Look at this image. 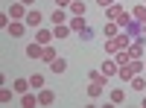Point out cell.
Masks as SVG:
<instances>
[{
    "instance_id": "6da1fadb",
    "label": "cell",
    "mask_w": 146,
    "mask_h": 108,
    "mask_svg": "<svg viewBox=\"0 0 146 108\" xmlns=\"http://www.w3.org/2000/svg\"><path fill=\"white\" fill-rule=\"evenodd\" d=\"M129 44H131V35H129V32H120V35H114V38H105V47H102V50H105L108 56H114L117 50H129Z\"/></svg>"
},
{
    "instance_id": "7a4b0ae2",
    "label": "cell",
    "mask_w": 146,
    "mask_h": 108,
    "mask_svg": "<svg viewBox=\"0 0 146 108\" xmlns=\"http://www.w3.org/2000/svg\"><path fill=\"white\" fill-rule=\"evenodd\" d=\"M67 27H70L73 32H76L82 41H91V38H94V29L88 27V23H85V15H73V18L67 21Z\"/></svg>"
},
{
    "instance_id": "3957f363",
    "label": "cell",
    "mask_w": 146,
    "mask_h": 108,
    "mask_svg": "<svg viewBox=\"0 0 146 108\" xmlns=\"http://www.w3.org/2000/svg\"><path fill=\"white\" fill-rule=\"evenodd\" d=\"M140 70H143V58H131L129 64H123V67L117 70V76L123 79V82H131V79H135V76L140 73Z\"/></svg>"
},
{
    "instance_id": "277c9868",
    "label": "cell",
    "mask_w": 146,
    "mask_h": 108,
    "mask_svg": "<svg viewBox=\"0 0 146 108\" xmlns=\"http://www.w3.org/2000/svg\"><path fill=\"white\" fill-rule=\"evenodd\" d=\"M41 21H44V15H41L38 9H29V12H27V18H23V23H27V27H32V29H38V27H41Z\"/></svg>"
},
{
    "instance_id": "5b68a950",
    "label": "cell",
    "mask_w": 146,
    "mask_h": 108,
    "mask_svg": "<svg viewBox=\"0 0 146 108\" xmlns=\"http://www.w3.org/2000/svg\"><path fill=\"white\" fill-rule=\"evenodd\" d=\"M9 18H12V21H23V18H27V6H23L21 0H18V3H12V6H9Z\"/></svg>"
},
{
    "instance_id": "8992f818",
    "label": "cell",
    "mask_w": 146,
    "mask_h": 108,
    "mask_svg": "<svg viewBox=\"0 0 146 108\" xmlns=\"http://www.w3.org/2000/svg\"><path fill=\"white\" fill-rule=\"evenodd\" d=\"M53 38H56L53 29H44V27L35 29V41H38V44H53Z\"/></svg>"
},
{
    "instance_id": "52a82bcc",
    "label": "cell",
    "mask_w": 146,
    "mask_h": 108,
    "mask_svg": "<svg viewBox=\"0 0 146 108\" xmlns=\"http://www.w3.org/2000/svg\"><path fill=\"white\" fill-rule=\"evenodd\" d=\"M123 32H129L131 38H137V35H143V23H140V21H135V18H131V21L126 23V27H123Z\"/></svg>"
},
{
    "instance_id": "ba28073f",
    "label": "cell",
    "mask_w": 146,
    "mask_h": 108,
    "mask_svg": "<svg viewBox=\"0 0 146 108\" xmlns=\"http://www.w3.org/2000/svg\"><path fill=\"white\" fill-rule=\"evenodd\" d=\"M100 70H102V73H105L108 79H111V76H117V70H120V64L114 62V58H105V62L100 64Z\"/></svg>"
},
{
    "instance_id": "9c48e42d",
    "label": "cell",
    "mask_w": 146,
    "mask_h": 108,
    "mask_svg": "<svg viewBox=\"0 0 146 108\" xmlns=\"http://www.w3.org/2000/svg\"><path fill=\"white\" fill-rule=\"evenodd\" d=\"M23 32H27V23L23 21H12L9 23V35L12 38H23Z\"/></svg>"
},
{
    "instance_id": "30bf717a",
    "label": "cell",
    "mask_w": 146,
    "mask_h": 108,
    "mask_svg": "<svg viewBox=\"0 0 146 108\" xmlns=\"http://www.w3.org/2000/svg\"><path fill=\"white\" fill-rule=\"evenodd\" d=\"M123 12H126V9H123V3H111V6L105 9V18H108V21H117Z\"/></svg>"
},
{
    "instance_id": "8fae6325",
    "label": "cell",
    "mask_w": 146,
    "mask_h": 108,
    "mask_svg": "<svg viewBox=\"0 0 146 108\" xmlns=\"http://www.w3.org/2000/svg\"><path fill=\"white\" fill-rule=\"evenodd\" d=\"M105 82H108V79H105ZM105 82H88V97H91V99H96V97L105 91Z\"/></svg>"
},
{
    "instance_id": "7c38bea8",
    "label": "cell",
    "mask_w": 146,
    "mask_h": 108,
    "mask_svg": "<svg viewBox=\"0 0 146 108\" xmlns=\"http://www.w3.org/2000/svg\"><path fill=\"white\" fill-rule=\"evenodd\" d=\"M102 35H105V38H114V35H120V23H117V21H108L105 27H102Z\"/></svg>"
},
{
    "instance_id": "4fadbf2b",
    "label": "cell",
    "mask_w": 146,
    "mask_h": 108,
    "mask_svg": "<svg viewBox=\"0 0 146 108\" xmlns=\"http://www.w3.org/2000/svg\"><path fill=\"white\" fill-rule=\"evenodd\" d=\"M38 102H41V105H53V102H56V93H53L50 88H41V93H38Z\"/></svg>"
},
{
    "instance_id": "5bb4252c",
    "label": "cell",
    "mask_w": 146,
    "mask_h": 108,
    "mask_svg": "<svg viewBox=\"0 0 146 108\" xmlns=\"http://www.w3.org/2000/svg\"><path fill=\"white\" fill-rule=\"evenodd\" d=\"M70 32H73V29L67 27V23H56V27H53V35H56V38H58V41H62V38H67V35H70Z\"/></svg>"
},
{
    "instance_id": "9a60e30c",
    "label": "cell",
    "mask_w": 146,
    "mask_h": 108,
    "mask_svg": "<svg viewBox=\"0 0 146 108\" xmlns=\"http://www.w3.org/2000/svg\"><path fill=\"white\" fill-rule=\"evenodd\" d=\"M41 53H44V44H38V41L27 47V58H41Z\"/></svg>"
},
{
    "instance_id": "2e32d148",
    "label": "cell",
    "mask_w": 146,
    "mask_h": 108,
    "mask_svg": "<svg viewBox=\"0 0 146 108\" xmlns=\"http://www.w3.org/2000/svg\"><path fill=\"white\" fill-rule=\"evenodd\" d=\"M56 58H58V53H56V47H47V44H44V53H41V62H47V64H50V62H56Z\"/></svg>"
},
{
    "instance_id": "e0dca14e",
    "label": "cell",
    "mask_w": 146,
    "mask_h": 108,
    "mask_svg": "<svg viewBox=\"0 0 146 108\" xmlns=\"http://www.w3.org/2000/svg\"><path fill=\"white\" fill-rule=\"evenodd\" d=\"M32 85H29V79H15V85H12V91L15 93H27Z\"/></svg>"
},
{
    "instance_id": "ac0fdd59",
    "label": "cell",
    "mask_w": 146,
    "mask_h": 108,
    "mask_svg": "<svg viewBox=\"0 0 146 108\" xmlns=\"http://www.w3.org/2000/svg\"><path fill=\"white\" fill-rule=\"evenodd\" d=\"M131 18H135V21H140V23H146V3H140V6H135V9H131Z\"/></svg>"
},
{
    "instance_id": "d6986e66",
    "label": "cell",
    "mask_w": 146,
    "mask_h": 108,
    "mask_svg": "<svg viewBox=\"0 0 146 108\" xmlns=\"http://www.w3.org/2000/svg\"><path fill=\"white\" fill-rule=\"evenodd\" d=\"M50 70H53V73H64L67 62H64V58H56V62H50Z\"/></svg>"
},
{
    "instance_id": "ffe728a7",
    "label": "cell",
    "mask_w": 146,
    "mask_h": 108,
    "mask_svg": "<svg viewBox=\"0 0 146 108\" xmlns=\"http://www.w3.org/2000/svg\"><path fill=\"white\" fill-rule=\"evenodd\" d=\"M120 102H126V91H123V88L111 91V105H120Z\"/></svg>"
},
{
    "instance_id": "44dd1931",
    "label": "cell",
    "mask_w": 146,
    "mask_h": 108,
    "mask_svg": "<svg viewBox=\"0 0 146 108\" xmlns=\"http://www.w3.org/2000/svg\"><path fill=\"white\" fill-rule=\"evenodd\" d=\"M131 91L143 93V91H146V79H143V76H135V79H131Z\"/></svg>"
},
{
    "instance_id": "7402d4cb",
    "label": "cell",
    "mask_w": 146,
    "mask_h": 108,
    "mask_svg": "<svg viewBox=\"0 0 146 108\" xmlns=\"http://www.w3.org/2000/svg\"><path fill=\"white\" fill-rule=\"evenodd\" d=\"M50 21H53V23H67V15H64V9H56L53 15H50Z\"/></svg>"
},
{
    "instance_id": "603a6c76",
    "label": "cell",
    "mask_w": 146,
    "mask_h": 108,
    "mask_svg": "<svg viewBox=\"0 0 146 108\" xmlns=\"http://www.w3.org/2000/svg\"><path fill=\"white\" fill-rule=\"evenodd\" d=\"M70 15H85V3L82 0H73L70 3Z\"/></svg>"
},
{
    "instance_id": "cb8c5ba5",
    "label": "cell",
    "mask_w": 146,
    "mask_h": 108,
    "mask_svg": "<svg viewBox=\"0 0 146 108\" xmlns=\"http://www.w3.org/2000/svg\"><path fill=\"white\" fill-rule=\"evenodd\" d=\"M35 102H38V97H32V93H23V97H21V105L23 108H32Z\"/></svg>"
},
{
    "instance_id": "d4e9b609",
    "label": "cell",
    "mask_w": 146,
    "mask_h": 108,
    "mask_svg": "<svg viewBox=\"0 0 146 108\" xmlns=\"http://www.w3.org/2000/svg\"><path fill=\"white\" fill-rule=\"evenodd\" d=\"M29 85H32V88H44V76H41V73H32V76H29Z\"/></svg>"
},
{
    "instance_id": "484cf974",
    "label": "cell",
    "mask_w": 146,
    "mask_h": 108,
    "mask_svg": "<svg viewBox=\"0 0 146 108\" xmlns=\"http://www.w3.org/2000/svg\"><path fill=\"white\" fill-rule=\"evenodd\" d=\"M129 21H131V12H123V15H120V18H117V23H120V29H123V27H126V23H129Z\"/></svg>"
},
{
    "instance_id": "4316f807",
    "label": "cell",
    "mask_w": 146,
    "mask_h": 108,
    "mask_svg": "<svg viewBox=\"0 0 146 108\" xmlns=\"http://www.w3.org/2000/svg\"><path fill=\"white\" fill-rule=\"evenodd\" d=\"M0 102H3V105H9V102H12V91H6V88L0 91Z\"/></svg>"
},
{
    "instance_id": "83f0119b",
    "label": "cell",
    "mask_w": 146,
    "mask_h": 108,
    "mask_svg": "<svg viewBox=\"0 0 146 108\" xmlns=\"http://www.w3.org/2000/svg\"><path fill=\"white\" fill-rule=\"evenodd\" d=\"M73 0H56V9H70Z\"/></svg>"
},
{
    "instance_id": "f1b7e54d",
    "label": "cell",
    "mask_w": 146,
    "mask_h": 108,
    "mask_svg": "<svg viewBox=\"0 0 146 108\" xmlns=\"http://www.w3.org/2000/svg\"><path fill=\"white\" fill-rule=\"evenodd\" d=\"M111 3H117V0H96V6H102V9H108Z\"/></svg>"
},
{
    "instance_id": "f546056e",
    "label": "cell",
    "mask_w": 146,
    "mask_h": 108,
    "mask_svg": "<svg viewBox=\"0 0 146 108\" xmlns=\"http://www.w3.org/2000/svg\"><path fill=\"white\" fill-rule=\"evenodd\" d=\"M21 3L27 6V9H32V6H35V0H21Z\"/></svg>"
},
{
    "instance_id": "4dcf8cb0",
    "label": "cell",
    "mask_w": 146,
    "mask_h": 108,
    "mask_svg": "<svg viewBox=\"0 0 146 108\" xmlns=\"http://www.w3.org/2000/svg\"><path fill=\"white\" fill-rule=\"evenodd\" d=\"M140 105H143V108H146V97H143V99H140Z\"/></svg>"
},
{
    "instance_id": "1f68e13d",
    "label": "cell",
    "mask_w": 146,
    "mask_h": 108,
    "mask_svg": "<svg viewBox=\"0 0 146 108\" xmlns=\"http://www.w3.org/2000/svg\"><path fill=\"white\" fill-rule=\"evenodd\" d=\"M143 35H146V23H143Z\"/></svg>"
},
{
    "instance_id": "d6a6232c",
    "label": "cell",
    "mask_w": 146,
    "mask_h": 108,
    "mask_svg": "<svg viewBox=\"0 0 146 108\" xmlns=\"http://www.w3.org/2000/svg\"><path fill=\"white\" fill-rule=\"evenodd\" d=\"M143 70H146V62H143Z\"/></svg>"
},
{
    "instance_id": "836d02e7",
    "label": "cell",
    "mask_w": 146,
    "mask_h": 108,
    "mask_svg": "<svg viewBox=\"0 0 146 108\" xmlns=\"http://www.w3.org/2000/svg\"><path fill=\"white\" fill-rule=\"evenodd\" d=\"M143 3H146V0H143Z\"/></svg>"
}]
</instances>
